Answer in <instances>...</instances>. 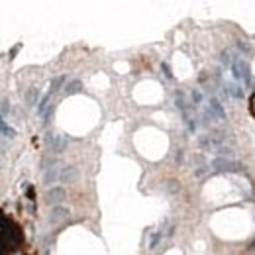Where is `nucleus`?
I'll list each match as a JSON object with an SVG mask.
<instances>
[{
  "mask_svg": "<svg viewBox=\"0 0 255 255\" xmlns=\"http://www.w3.org/2000/svg\"><path fill=\"white\" fill-rule=\"evenodd\" d=\"M179 108H181L183 112H187V106H185V104H183L181 100H179ZM187 124H189L191 128H194V126H192V120H191V116H189V114H187Z\"/></svg>",
  "mask_w": 255,
  "mask_h": 255,
  "instance_id": "nucleus-1",
  "label": "nucleus"
}]
</instances>
